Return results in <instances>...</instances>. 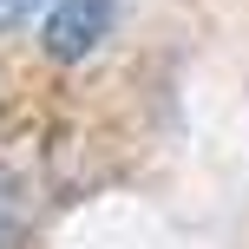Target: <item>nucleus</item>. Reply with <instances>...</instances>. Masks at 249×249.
<instances>
[{
	"label": "nucleus",
	"mask_w": 249,
	"mask_h": 249,
	"mask_svg": "<svg viewBox=\"0 0 249 249\" xmlns=\"http://www.w3.org/2000/svg\"><path fill=\"white\" fill-rule=\"evenodd\" d=\"M112 26H118V0H59L39 26V46L53 66H79L112 39Z\"/></svg>",
	"instance_id": "1"
},
{
	"label": "nucleus",
	"mask_w": 249,
	"mask_h": 249,
	"mask_svg": "<svg viewBox=\"0 0 249 249\" xmlns=\"http://www.w3.org/2000/svg\"><path fill=\"white\" fill-rule=\"evenodd\" d=\"M26 236V177L0 164V249H20Z\"/></svg>",
	"instance_id": "2"
},
{
	"label": "nucleus",
	"mask_w": 249,
	"mask_h": 249,
	"mask_svg": "<svg viewBox=\"0 0 249 249\" xmlns=\"http://www.w3.org/2000/svg\"><path fill=\"white\" fill-rule=\"evenodd\" d=\"M33 7H39V0H0V33H7V26H20Z\"/></svg>",
	"instance_id": "3"
}]
</instances>
